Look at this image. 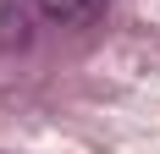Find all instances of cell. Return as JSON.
Instances as JSON below:
<instances>
[{
    "label": "cell",
    "mask_w": 160,
    "mask_h": 154,
    "mask_svg": "<svg viewBox=\"0 0 160 154\" xmlns=\"http://www.w3.org/2000/svg\"><path fill=\"white\" fill-rule=\"evenodd\" d=\"M39 17H44V0H0V50H28Z\"/></svg>",
    "instance_id": "cell-1"
},
{
    "label": "cell",
    "mask_w": 160,
    "mask_h": 154,
    "mask_svg": "<svg viewBox=\"0 0 160 154\" xmlns=\"http://www.w3.org/2000/svg\"><path fill=\"white\" fill-rule=\"evenodd\" d=\"M111 0H44V17H55L61 28H83V22H94Z\"/></svg>",
    "instance_id": "cell-2"
}]
</instances>
